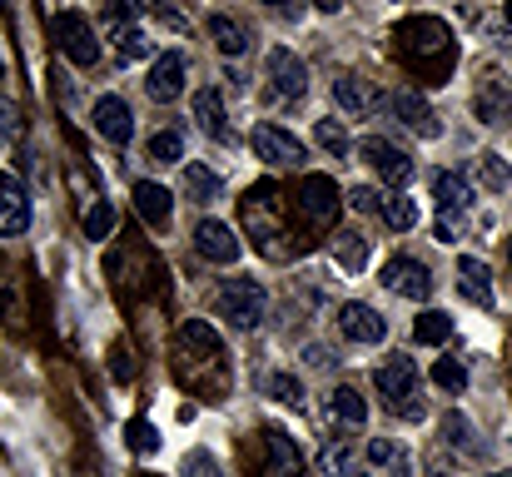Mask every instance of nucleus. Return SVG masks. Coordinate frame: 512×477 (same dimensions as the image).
Listing matches in <instances>:
<instances>
[{
	"label": "nucleus",
	"instance_id": "1",
	"mask_svg": "<svg viewBox=\"0 0 512 477\" xmlns=\"http://www.w3.org/2000/svg\"><path fill=\"white\" fill-rule=\"evenodd\" d=\"M398 50H403V60H408L423 80L448 75L453 60H458L453 30H448L438 15H413V20H403V25H398Z\"/></svg>",
	"mask_w": 512,
	"mask_h": 477
},
{
	"label": "nucleus",
	"instance_id": "2",
	"mask_svg": "<svg viewBox=\"0 0 512 477\" xmlns=\"http://www.w3.org/2000/svg\"><path fill=\"white\" fill-rule=\"evenodd\" d=\"M239 214H244L249 239H254L269 259H289V249L279 244V239H289V229H284V199H279V184H274V179L254 184V189L244 194Z\"/></svg>",
	"mask_w": 512,
	"mask_h": 477
},
{
	"label": "nucleus",
	"instance_id": "3",
	"mask_svg": "<svg viewBox=\"0 0 512 477\" xmlns=\"http://www.w3.org/2000/svg\"><path fill=\"white\" fill-rule=\"evenodd\" d=\"M373 388H378V398H383V408H388L393 418H408V423L423 418V383H418V368H413L408 353L388 358V363L373 373Z\"/></svg>",
	"mask_w": 512,
	"mask_h": 477
},
{
	"label": "nucleus",
	"instance_id": "4",
	"mask_svg": "<svg viewBox=\"0 0 512 477\" xmlns=\"http://www.w3.org/2000/svg\"><path fill=\"white\" fill-rule=\"evenodd\" d=\"M214 304H219V318H229L234 328H259L269 314V294L254 279H219Z\"/></svg>",
	"mask_w": 512,
	"mask_h": 477
},
{
	"label": "nucleus",
	"instance_id": "5",
	"mask_svg": "<svg viewBox=\"0 0 512 477\" xmlns=\"http://www.w3.org/2000/svg\"><path fill=\"white\" fill-rule=\"evenodd\" d=\"M294 199H299L294 209H299V219H304L309 229H334V224H339L343 194L329 174H304L299 189H294Z\"/></svg>",
	"mask_w": 512,
	"mask_h": 477
},
{
	"label": "nucleus",
	"instance_id": "6",
	"mask_svg": "<svg viewBox=\"0 0 512 477\" xmlns=\"http://www.w3.org/2000/svg\"><path fill=\"white\" fill-rule=\"evenodd\" d=\"M50 35H55V45H60V55L70 60V65H80V70H90L95 60H100V40H95V25L80 15V10H60L55 20H50Z\"/></svg>",
	"mask_w": 512,
	"mask_h": 477
},
{
	"label": "nucleus",
	"instance_id": "7",
	"mask_svg": "<svg viewBox=\"0 0 512 477\" xmlns=\"http://www.w3.org/2000/svg\"><path fill=\"white\" fill-rule=\"evenodd\" d=\"M259 448H264V458L254 463V477H304V453L294 448V438L284 428H264Z\"/></svg>",
	"mask_w": 512,
	"mask_h": 477
},
{
	"label": "nucleus",
	"instance_id": "8",
	"mask_svg": "<svg viewBox=\"0 0 512 477\" xmlns=\"http://www.w3.org/2000/svg\"><path fill=\"white\" fill-rule=\"evenodd\" d=\"M383 289H388V294H403V299H413V304H428V299H433V274H428V264L398 254V259L383 264Z\"/></svg>",
	"mask_w": 512,
	"mask_h": 477
},
{
	"label": "nucleus",
	"instance_id": "9",
	"mask_svg": "<svg viewBox=\"0 0 512 477\" xmlns=\"http://www.w3.org/2000/svg\"><path fill=\"white\" fill-rule=\"evenodd\" d=\"M249 145H254V155L264 159V164H274V169H299V164L309 159L304 140H294V135L279 130V125H254Z\"/></svg>",
	"mask_w": 512,
	"mask_h": 477
},
{
	"label": "nucleus",
	"instance_id": "10",
	"mask_svg": "<svg viewBox=\"0 0 512 477\" xmlns=\"http://www.w3.org/2000/svg\"><path fill=\"white\" fill-rule=\"evenodd\" d=\"M358 155L373 164V174L388 184V189H408L413 184V159L403 155L398 145H388V140H378V135H368L363 145H358Z\"/></svg>",
	"mask_w": 512,
	"mask_h": 477
},
{
	"label": "nucleus",
	"instance_id": "11",
	"mask_svg": "<svg viewBox=\"0 0 512 477\" xmlns=\"http://www.w3.org/2000/svg\"><path fill=\"white\" fill-rule=\"evenodd\" d=\"M388 115H393L398 125H408L413 135H423V140H438V135H443L433 105H428L418 90H393V95H388Z\"/></svg>",
	"mask_w": 512,
	"mask_h": 477
},
{
	"label": "nucleus",
	"instance_id": "12",
	"mask_svg": "<svg viewBox=\"0 0 512 477\" xmlns=\"http://www.w3.org/2000/svg\"><path fill=\"white\" fill-rule=\"evenodd\" d=\"M433 199H438V219H468L473 214V204H478V194H473V184L463 179V174H453V169H443V174H433Z\"/></svg>",
	"mask_w": 512,
	"mask_h": 477
},
{
	"label": "nucleus",
	"instance_id": "13",
	"mask_svg": "<svg viewBox=\"0 0 512 477\" xmlns=\"http://www.w3.org/2000/svg\"><path fill=\"white\" fill-rule=\"evenodd\" d=\"M90 125H95L110 145H130V135H135V110H130L120 95H100L95 110H90Z\"/></svg>",
	"mask_w": 512,
	"mask_h": 477
},
{
	"label": "nucleus",
	"instance_id": "14",
	"mask_svg": "<svg viewBox=\"0 0 512 477\" xmlns=\"http://www.w3.org/2000/svg\"><path fill=\"white\" fill-rule=\"evenodd\" d=\"M269 80H274V95L279 100H304V90H309V70H304V60L294 55V50H269Z\"/></svg>",
	"mask_w": 512,
	"mask_h": 477
},
{
	"label": "nucleus",
	"instance_id": "15",
	"mask_svg": "<svg viewBox=\"0 0 512 477\" xmlns=\"http://www.w3.org/2000/svg\"><path fill=\"white\" fill-rule=\"evenodd\" d=\"M194 249H199V259H209V264H239V254H244V244L234 239V229L219 224V219H204V224L194 229Z\"/></svg>",
	"mask_w": 512,
	"mask_h": 477
},
{
	"label": "nucleus",
	"instance_id": "16",
	"mask_svg": "<svg viewBox=\"0 0 512 477\" xmlns=\"http://www.w3.org/2000/svg\"><path fill=\"white\" fill-rule=\"evenodd\" d=\"M339 333L348 343H383L388 338V318L378 314V309H368V304H343L339 309Z\"/></svg>",
	"mask_w": 512,
	"mask_h": 477
},
{
	"label": "nucleus",
	"instance_id": "17",
	"mask_svg": "<svg viewBox=\"0 0 512 477\" xmlns=\"http://www.w3.org/2000/svg\"><path fill=\"white\" fill-rule=\"evenodd\" d=\"M30 229V194L20 179L0 174V239H15Z\"/></svg>",
	"mask_w": 512,
	"mask_h": 477
},
{
	"label": "nucleus",
	"instance_id": "18",
	"mask_svg": "<svg viewBox=\"0 0 512 477\" xmlns=\"http://www.w3.org/2000/svg\"><path fill=\"white\" fill-rule=\"evenodd\" d=\"M145 90H150V100H160V105H170V100L184 95V55H179V50H165V55L155 60Z\"/></svg>",
	"mask_w": 512,
	"mask_h": 477
},
{
	"label": "nucleus",
	"instance_id": "19",
	"mask_svg": "<svg viewBox=\"0 0 512 477\" xmlns=\"http://www.w3.org/2000/svg\"><path fill=\"white\" fill-rule=\"evenodd\" d=\"M194 120H199V130H204L209 140H219V145L234 140L229 115H224V95H219V90H199V95H194Z\"/></svg>",
	"mask_w": 512,
	"mask_h": 477
},
{
	"label": "nucleus",
	"instance_id": "20",
	"mask_svg": "<svg viewBox=\"0 0 512 477\" xmlns=\"http://www.w3.org/2000/svg\"><path fill=\"white\" fill-rule=\"evenodd\" d=\"M458 289H463V299H468V304L493 309V274H488V264H483V259H473V254H463V259H458Z\"/></svg>",
	"mask_w": 512,
	"mask_h": 477
},
{
	"label": "nucleus",
	"instance_id": "21",
	"mask_svg": "<svg viewBox=\"0 0 512 477\" xmlns=\"http://www.w3.org/2000/svg\"><path fill=\"white\" fill-rule=\"evenodd\" d=\"M324 423L329 428H363L368 423V398H358L353 388H334L324 403Z\"/></svg>",
	"mask_w": 512,
	"mask_h": 477
},
{
	"label": "nucleus",
	"instance_id": "22",
	"mask_svg": "<svg viewBox=\"0 0 512 477\" xmlns=\"http://www.w3.org/2000/svg\"><path fill=\"white\" fill-rule=\"evenodd\" d=\"M135 209H140V219H145L150 229H165V224H170V214H174L170 189H165V184H155V179H140V184H135Z\"/></svg>",
	"mask_w": 512,
	"mask_h": 477
},
{
	"label": "nucleus",
	"instance_id": "23",
	"mask_svg": "<svg viewBox=\"0 0 512 477\" xmlns=\"http://www.w3.org/2000/svg\"><path fill=\"white\" fill-rule=\"evenodd\" d=\"M334 100H339L348 115H368V110L388 105V95H378V90H373V85H363L358 75H343L339 85H334Z\"/></svg>",
	"mask_w": 512,
	"mask_h": 477
},
{
	"label": "nucleus",
	"instance_id": "24",
	"mask_svg": "<svg viewBox=\"0 0 512 477\" xmlns=\"http://www.w3.org/2000/svg\"><path fill=\"white\" fill-rule=\"evenodd\" d=\"M368 254H373V239L368 234H358V229H339L334 234V259H339L348 274L368 269Z\"/></svg>",
	"mask_w": 512,
	"mask_h": 477
},
{
	"label": "nucleus",
	"instance_id": "25",
	"mask_svg": "<svg viewBox=\"0 0 512 477\" xmlns=\"http://www.w3.org/2000/svg\"><path fill=\"white\" fill-rule=\"evenodd\" d=\"M209 40L219 45V55H244L249 50V30L234 15H209Z\"/></svg>",
	"mask_w": 512,
	"mask_h": 477
},
{
	"label": "nucleus",
	"instance_id": "26",
	"mask_svg": "<svg viewBox=\"0 0 512 477\" xmlns=\"http://www.w3.org/2000/svg\"><path fill=\"white\" fill-rule=\"evenodd\" d=\"M115 55H120V65H135V60L155 55V40H150L140 25H125V20H115Z\"/></svg>",
	"mask_w": 512,
	"mask_h": 477
},
{
	"label": "nucleus",
	"instance_id": "27",
	"mask_svg": "<svg viewBox=\"0 0 512 477\" xmlns=\"http://www.w3.org/2000/svg\"><path fill=\"white\" fill-rule=\"evenodd\" d=\"M383 219H388V229H398V234H408V229L418 224V204L408 199V189H388V194H383Z\"/></svg>",
	"mask_w": 512,
	"mask_h": 477
},
{
	"label": "nucleus",
	"instance_id": "28",
	"mask_svg": "<svg viewBox=\"0 0 512 477\" xmlns=\"http://www.w3.org/2000/svg\"><path fill=\"white\" fill-rule=\"evenodd\" d=\"M184 189H189L199 204H214V199L224 194V179H219L214 169H204V164H189V169H184Z\"/></svg>",
	"mask_w": 512,
	"mask_h": 477
},
{
	"label": "nucleus",
	"instance_id": "29",
	"mask_svg": "<svg viewBox=\"0 0 512 477\" xmlns=\"http://www.w3.org/2000/svg\"><path fill=\"white\" fill-rule=\"evenodd\" d=\"M319 468L324 477H358V458L348 453V443H324V453H319Z\"/></svg>",
	"mask_w": 512,
	"mask_h": 477
},
{
	"label": "nucleus",
	"instance_id": "30",
	"mask_svg": "<svg viewBox=\"0 0 512 477\" xmlns=\"http://www.w3.org/2000/svg\"><path fill=\"white\" fill-rule=\"evenodd\" d=\"M448 333H453V318H448V314H438V309L418 314V323H413V338H418V343H428V348L448 343Z\"/></svg>",
	"mask_w": 512,
	"mask_h": 477
},
{
	"label": "nucleus",
	"instance_id": "31",
	"mask_svg": "<svg viewBox=\"0 0 512 477\" xmlns=\"http://www.w3.org/2000/svg\"><path fill=\"white\" fill-rule=\"evenodd\" d=\"M443 438H448L458 453L478 458V433H473V423H468L463 413H448V418H443Z\"/></svg>",
	"mask_w": 512,
	"mask_h": 477
},
{
	"label": "nucleus",
	"instance_id": "32",
	"mask_svg": "<svg viewBox=\"0 0 512 477\" xmlns=\"http://www.w3.org/2000/svg\"><path fill=\"white\" fill-rule=\"evenodd\" d=\"M150 159H155V164H179V159H184V135H179V130H160V135L150 140Z\"/></svg>",
	"mask_w": 512,
	"mask_h": 477
},
{
	"label": "nucleus",
	"instance_id": "33",
	"mask_svg": "<svg viewBox=\"0 0 512 477\" xmlns=\"http://www.w3.org/2000/svg\"><path fill=\"white\" fill-rule=\"evenodd\" d=\"M508 105H512V85L493 75V95H488V90L478 95V115H483V120H498V115H503Z\"/></svg>",
	"mask_w": 512,
	"mask_h": 477
},
{
	"label": "nucleus",
	"instance_id": "34",
	"mask_svg": "<svg viewBox=\"0 0 512 477\" xmlns=\"http://www.w3.org/2000/svg\"><path fill=\"white\" fill-rule=\"evenodd\" d=\"M433 383L448 388V393H463V388H468V368H463L458 358H438V363H433Z\"/></svg>",
	"mask_w": 512,
	"mask_h": 477
},
{
	"label": "nucleus",
	"instance_id": "35",
	"mask_svg": "<svg viewBox=\"0 0 512 477\" xmlns=\"http://www.w3.org/2000/svg\"><path fill=\"white\" fill-rule=\"evenodd\" d=\"M125 438H130V448H135V453H145V458H150V453H160V433H155V423H145V418H135V423L125 428Z\"/></svg>",
	"mask_w": 512,
	"mask_h": 477
},
{
	"label": "nucleus",
	"instance_id": "36",
	"mask_svg": "<svg viewBox=\"0 0 512 477\" xmlns=\"http://www.w3.org/2000/svg\"><path fill=\"white\" fill-rule=\"evenodd\" d=\"M269 393H274L279 403H289V408L304 403V383H299L294 373H274V378H269Z\"/></svg>",
	"mask_w": 512,
	"mask_h": 477
},
{
	"label": "nucleus",
	"instance_id": "37",
	"mask_svg": "<svg viewBox=\"0 0 512 477\" xmlns=\"http://www.w3.org/2000/svg\"><path fill=\"white\" fill-rule=\"evenodd\" d=\"M348 209H358V214H383V189H373V184L348 189Z\"/></svg>",
	"mask_w": 512,
	"mask_h": 477
},
{
	"label": "nucleus",
	"instance_id": "38",
	"mask_svg": "<svg viewBox=\"0 0 512 477\" xmlns=\"http://www.w3.org/2000/svg\"><path fill=\"white\" fill-rule=\"evenodd\" d=\"M110 229H115V209H110V204H95V209L85 214V234H90V239H105Z\"/></svg>",
	"mask_w": 512,
	"mask_h": 477
},
{
	"label": "nucleus",
	"instance_id": "39",
	"mask_svg": "<svg viewBox=\"0 0 512 477\" xmlns=\"http://www.w3.org/2000/svg\"><path fill=\"white\" fill-rule=\"evenodd\" d=\"M314 135H319V145H324V150H334V155H348V135H343L339 120H319V130H314Z\"/></svg>",
	"mask_w": 512,
	"mask_h": 477
},
{
	"label": "nucleus",
	"instance_id": "40",
	"mask_svg": "<svg viewBox=\"0 0 512 477\" xmlns=\"http://www.w3.org/2000/svg\"><path fill=\"white\" fill-rule=\"evenodd\" d=\"M179 473H184V477H219V463H214L209 453H189Z\"/></svg>",
	"mask_w": 512,
	"mask_h": 477
},
{
	"label": "nucleus",
	"instance_id": "41",
	"mask_svg": "<svg viewBox=\"0 0 512 477\" xmlns=\"http://www.w3.org/2000/svg\"><path fill=\"white\" fill-rule=\"evenodd\" d=\"M304 363H309V368H339V353L324 348V343H309V348H304Z\"/></svg>",
	"mask_w": 512,
	"mask_h": 477
},
{
	"label": "nucleus",
	"instance_id": "42",
	"mask_svg": "<svg viewBox=\"0 0 512 477\" xmlns=\"http://www.w3.org/2000/svg\"><path fill=\"white\" fill-rule=\"evenodd\" d=\"M483 179H493V184H498V189H503V184H512V169H503V164H498V159L488 155V159H483Z\"/></svg>",
	"mask_w": 512,
	"mask_h": 477
},
{
	"label": "nucleus",
	"instance_id": "43",
	"mask_svg": "<svg viewBox=\"0 0 512 477\" xmlns=\"http://www.w3.org/2000/svg\"><path fill=\"white\" fill-rule=\"evenodd\" d=\"M10 135H15V110H10V105H0V145H5Z\"/></svg>",
	"mask_w": 512,
	"mask_h": 477
},
{
	"label": "nucleus",
	"instance_id": "44",
	"mask_svg": "<svg viewBox=\"0 0 512 477\" xmlns=\"http://www.w3.org/2000/svg\"><path fill=\"white\" fill-rule=\"evenodd\" d=\"M368 458H373V463H393V443H373Z\"/></svg>",
	"mask_w": 512,
	"mask_h": 477
},
{
	"label": "nucleus",
	"instance_id": "45",
	"mask_svg": "<svg viewBox=\"0 0 512 477\" xmlns=\"http://www.w3.org/2000/svg\"><path fill=\"white\" fill-rule=\"evenodd\" d=\"M269 10H289V15H299V0H264Z\"/></svg>",
	"mask_w": 512,
	"mask_h": 477
},
{
	"label": "nucleus",
	"instance_id": "46",
	"mask_svg": "<svg viewBox=\"0 0 512 477\" xmlns=\"http://www.w3.org/2000/svg\"><path fill=\"white\" fill-rule=\"evenodd\" d=\"M314 5H319L324 15H334V10H343V0H314Z\"/></svg>",
	"mask_w": 512,
	"mask_h": 477
},
{
	"label": "nucleus",
	"instance_id": "47",
	"mask_svg": "<svg viewBox=\"0 0 512 477\" xmlns=\"http://www.w3.org/2000/svg\"><path fill=\"white\" fill-rule=\"evenodd\" d=\"M398 477H418L413 473V463H398Z\"/></svg>",
	"mask_w": 512,
	"mask_h": 477
},
{
	"label": "nucleus",
	"instance_id": "48",
	"mask_svg": "<svg viewBox=\"0 0 512 477\" xmlns=\"http://www.w3.org/2000/svg\"><path fill=\"white\" fill-rule=\"evenodd\" d=\"M503 15H508V25H512V0H508V10H503Z\"/></svg>",
	"mask_w": 512,
	"mask_h": 477
},
{
	"label": "nucleus",
	"instance_id": "49",
	"mask_svg": "<svg viewBox=\"0 0 512 477\" xmlns=\"http://www.w3.org/2000/svg\"><path fill=\"white\" fill-rule=\"evenodd\" d=\"M0 80H5V60H0Z\"/></svg>",
	"mask_w": 512,
	"mask_h": 477
},
{
	"label": "nucleus",
	"instance_id": "50",
	"mask_svg": "<svg viewBox=\"0 0 512 477\" xmlns=\"http://www.w3.org/2000/svg\"><path fill=\"white\" fill-rule=\"evenodd\" d=\"M493 477H512V473H493Z\"/></svg>",
	"mask_w": 512,
	"mask_h": 477
}]
</instances>
